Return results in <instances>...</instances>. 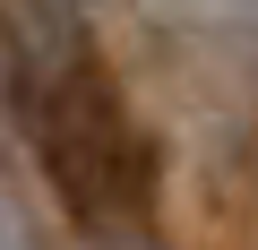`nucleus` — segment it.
<instances>
[{
  "label": "nucleus",
  "instance_id": "2",
  "mask_svg": "<svg viewBox=\"0 0 258 250\" xmlns=\"http://www.w3.org/2000/svg\"><path fill=\"white\" fill-rule=\"evenodd\" d=\"M0 250H43V241H35V216H26V198H18L9 181H0Z\"/></svg>",
  "mask_w": 258,
  "mask_h": 250
},
{
  "label": "nucleus",
  "instance_id": "1",
  "mask_svg": "<svg viewBox=\"0 0 258 250\" xmlns=\"http://www.w3.org/2000/svg\"><path fill=\"white\" fill-rule=\"evenodd\" d=\"M0 78L18 130L86 241H138L155 224V138L120 104L95 26L78 0H9L0 9Z\"/></svg>",
  "mask_w": 258,
  "mask_h": 250
}]
</instances>
